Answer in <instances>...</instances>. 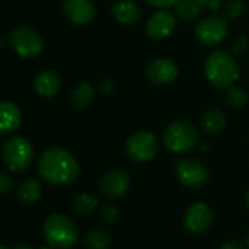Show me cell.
I'll use <instances>...</instances> for the list:
<instances>
[{"label": "cell", "mask_w": 249, "mask_h": 249, "mask_svg": "<svg viewBox=\"0 0 249 249\" xmlns=\"http://www.w3.org/2000/svg\"><path fill=\"white\" fill-rule=\"evenodd\" d=\"M37 172L47 183L63 186L76 180L79 175V166L71 153L59 147H53L40 156Z\"/></svg>", "instance_id": "obj_1"}, {"label": "cell", "mask_w": 249, "mask_h": 249, "mask_svg": "<svg viewBox=\"0 0 249 249\" xmlns=\"http://www.w3.org/2000/svg\"><path fill=\"white\" fill-rule=\"evenodd\" d=\"M204 72L210 84L217 88H229L239 78V68L233 56L226 52L215 50L205 59Z\"/></svg>", "instance_id": "obj_2"}, {"label": "cell", "mask_w": 249, "mask_h": 249, "mask_svg": "<svg viewBox=\"0 0 249 249\" xmlns=\"http://www.w3.org/2000/svg\"><path fill=\"white\" fill-rule=\"evenodd\" d=\"M44 237L56 249H71L79 239L76 224L63 214H52L43 224Z\"/></svg>", "instance_id": "obj_3"}, {"label": "cell", "mask_w": 249, "mask_h": 249, "mask_svg": "<svg viewBox=\"0 0 249 249\" xmlns=\"http://www.w3.org/2000/svg\"><path fill=\"white\" fill-rule=\"evenodd\" d=\"M163 142L169 151L180 154L192 150L199 142V135L191 122L176 120L167 126L163 135Z\"/></svg>", "instance_id": "obj_4"}, {"label": "cell", "mask_w": 249, "mask_h": 249, "mask_svg": "<svg viewBox=\"0 0 249 249\" xmlns=\"http://www.w3.org/2000/svg\"><path fill=\"white\" fill-rule=\"evenodd\" d=\"M2 157H3V163L11 172L19 173V172L27 170L31 166L33 159H34V150L28 140H25L24 137L15 135V137H11L3 144Z\"/></svg>", "instance_id": "obj_5"}, {"label": "cell", "mask_w": 249, "mask_h": 249, "mask_svg": "<svg viewBox=\"0 0 249 249\" xmlns=\"http://www.w3.org/2000/svg\"><path fill=\"white\" fill-rule=\"evenodd\" d=\"M124 150H126L128 157L132 159L134 161L147 163L156 157V154L159 151V142L153 132L137 131L135 134H132L128 138Z\"/></svg>", "instance_id": "obj_6"}, {"label": "cell", "mask_w": 249, "mask_h": 249, "mask_svg": "<svg viewBox=\"0 0 249 249\" xmlns=\"http://www.w3.org/2000/svg\"><path fill=\"white\" fill-rule=\"evenodd\" d=\"M11 46L21 57H37L44 50V41L41 36L30 27H18L11 33Z\"/></svg>", "instance_id": "obj_7"}, {"label": "cell", "mask_w": 249, "mask_h": 249, "mask_svg": "<svg viewBox=\"0 0 249 249\" xmlns=\"http://www.w3.org/2000/svg\"><path fill=\"white\" fill-rule=\"evenodd\" d=\"M229 34V25L223 17L211 15L204 19L196 25L195 28V36L198 41H201L205 46H215L220 44Z\"/></svg>", "instance_id": "obj_8"}, {"label": "cell", "mask_w": 249, "mask_h": 249, "mask_svg": "<svg viewBox=\"0 0 249 249\" xmlns=\"http://www.w3.org/2000/svg\"><path fill=\"white\" fill-rule=\"evenodd\" d=\"M178 179L188 188H202L208 182V169L196 159H186L178 163Z\"/></svg>", "instance_id": "obj_9"}, {"label": "cell", "mask_w": 249, "mask_h": 249, "mask_svg": "<svg viewBox=\"0 0 249 249\" xmlns=\"http://www.w3.org/2000/svg\"><path fill=\"white\" fill-rule=\"evenodd\" d=\"M175 28H176V17L166 9H160L154 12L145 24V31L148 37L153 40H164L170 37Z\"/></svg>", "instance_id": "obj_10"}, {"label": "cell", "mask_w": 249, "mask_h": 249, "mask_svg": "<svg viewBox=\"0 0 249 249\" xmlns=\"http://www.w3.org/2000/svg\"><path fill=\"white\" fill-rule=\"evenodd\" d=\"M213 223V211L205 202H195L189 205L183 215L185 227L192 233L205 231Z\"/></svg>", "instance_id": "obj_11"}, {"label": "cell", "mask_w": 249, "mask_h": 249, "mask_svg": "<svg viewBox=\"0 0 249 249\" xmlns=\"http://www.w3.org/2000/svg\"><path fill=\"white\" fill-rule=\"evenodd\" d=\"M63 12L66 18L78 27L92 22L97 14L92 0H65Z\"/></svg>", "instance_id": "obj_12"}, {"label": "cell", "mask_w": 249, "mask_h": 249, "mask_svg": "<svg viewBox=\"0 0 249 249\" xmlns=\"http://www.w3.org/2000/svg\"><path fill=\"white\" fill-rule=\"evenodd\" d=\"M131 186V176L123 170H111L100 180V189L107 198H120Z\"/></svg>", "instance_id": "obj_13"}, {"label": "cell", "mask_w": 249, "mask_h": 249, "mask_svg": "<svg viewBox=\"0 0 249 249\" xmlns=\"http://www.w3.org/2000/svg\"><path fill=\"white\" fill-rule=\"evenodd\" d=\"M179 75L178 65L169 57H159L154 59L147 66V76L151 82L157 85H164L173 82Z\"/></svg>", "instance_id": "obj_14"}, {"label": "cell", "mask_w": 249, "mask_h": 249, "mask_svg": "<svg viewBox=\"0 0 249 249\" xmlns=\"http://www.w3.org/2000/svg\"><path fill=\"white\" fill-rule=\"evenodd\" d=\"M111 15L117 22L131 25L140 21L141 8L134 0H116L111 6Z\"/></svg>", "instance_id": "obj_15"}, {"label": "cell", "mask_w": 249, "mask_h": 249, "mask_svg": "<svg viewBox=\"0 0 249 249\" xmlns=\"http://www.w3.org/2000/svg\"><path fill=\"white\" fill-rule=\"evenodd\" d=\"M60 87H62V78L54 71H44L38 73L34 81V89L43 98L56 97Z\"/></svg>", "instance_id": "obj_16"}, {"label": "cell", "mask_w": 249, "mask_h": 249, "mask_svg": "<svg viewBox=\"0 0 249 249\" xmlns=\"http://www.w3.org/2000/svg\"><path fill=\"white\" fill-rule=\"evenodd\" d=\"M22 113L15 103L2 101L0 103V134L14 132L19 128Z\"/></svg>", "instance_id": "obj_17"}, {"label": "cell", "mask_w": 249, "mask_h": 249, "mask_svg": "<svg viewBox=\"0 0 249 249\" xmlns=\"http://www.w3.org/2000/svg\"><path fill=\"white\" fill-rule=\"evenodd\" d=\"M226 126V116L218 108H210L202 116V128L210 135L220 134Z\"/></svg>", "instance_id": "obj_18"}, {"label": "cell", "mask_w": 249, "mask_h": 249, "mask_svg": "<svg viewBox=\"0 0 249 249\" xmlns=\"http://www.w3.org/2000/svg\"><path fill=\"white\" fill-rule=\"evenodd\" d=\"M94 87L89 82L78 84L71 92V101L76 108H87L94 101Z\"/></svg>", "instance_id": "obj_19"}, {"label": "cell", "mask_w": 249, "mask_h": 249, "mask_svg": "<svg viewBox=\"0 0 249 249\" xmlns=\"http://www.w3.org/2000/svg\"><path fill=\"white\" fill-rule=\"evenodd\" d=\"M41 185L37 179H25L18 189V199L25 204H33L40 199Z\"/></svg>", "instance_id": "obj_20"}, {"label": "cell", "mask_w": 249, "mask_h": 249, "mask_svg": "<svg viewBox=\"0 0 249 249\" xmlns=\"http://www.w3.org/2000/svg\"><path fill=\"white\" fill-rule=\"evenodd\" d=\"M98 205V199L91 192H82L73 199V211L79 215H89L95 211Z\"/></svg>", "instance_id": "obj_21"}, {"label": "cell", "mask_w": 249, "mask_h": 249, "mask_svg": "<svg viewBox=\"0 0 249 249\" xmlns=\"http://www.w3.org/2000/svg\"><path fill=\"white\" fill-rule=\"evenodd\" d=\"M176 14L180 19L183 21H195L201 15V6L195 2V0H178V3L175 5Z\"/></svg>", "instance_id": "obj_22"}, {"label": "cell", "mask_w": 249, "mask_h": 249, "mask_svg": "<svg viewBox=\"0 0 249 249\" xmlns=\"http://www.w3.org/2000/svg\"><path fill=\"white\" fill-rule=\"evenodd\" d=\"M110 243L111 237L104 229H92L85 236V245L88 249H107Z\"/></svg>", "instance_id": "obj_23"}, {"label": "cell", "mask_w": 249, "mask_h": 249, "mask_svg": "<svg viewBox=\"0 0 249 249\" xmlns=\"http://www.w3.org/2000/svg\"><path fill=\"white\" fill-rule=\"evenodd\" d=\"M226 103L230 108H242L246 106L248 103V92L243 88L239 87H229L227 92H226Z\"/></svg>", "instance_id": "obj_24"}, {"label": "cell", "mask_w": 249, "mask_h": 249, "mask_svg": "<svg viewBox=\"0 0 249 249\" xmlns=\"http://www.w3.org/2000/svg\"><path fill=\"white\" fill-rule=\"evenodd\" d=\"M245 11V3L243 0H229L224 6V15L230 19L239 18Z\"/></svg>", "instance_id": "obj_25"}, {"label": "cell", "mask_w": 249, "mask_h": 249, "mask_svg": "<svg viewBox=\"0 0 249 249\" xmlns=\"http://www.w3.org/2000/svg\"><path fill=\"white\" fill-rule=\"evenodd\" d=\"M117 215H119V210H117V207L114 204L108 202V204H104L103 205V208H101V217H103L104 221L113 223L117 218Z\"/></svg>", "instance_id": "obj_26"}, {"label": "cell", "mask_w": 249, "mask_h": 249, "mask_svg": "<svg viewBox=\"0 0 249 249\" xmlns=\"http://www.w3.org/2000/svg\"><path fill=\"white\" fill-rule=\"evenodd\" d=\"M248 49V40L245 36H237L231 43V52L234 54H242Z\"/></svg>", "instance_id": "obj_27"}, {"label": "cell", "mask_w": 249, "mask_h": 249, "mask_svg": "<svg viewBox=\"0 0 249 249\" xmlns=\"http://www.w3.org/2000/svg\"><path fill=\"white\" fill-rule=\"evenodd\" d=\"M12 186L14 179L6 173H0V195H6L8 192H11Z\"/></svg>", "instance_id": "obj_28"}, {"label": "cell", "mask_w": 249, "mask_h": 249, "mask_svg": "<svg viewBox=\"0 0 249 249\" xmlns=\"http://www.w3.org/2000/svg\"><path fill=\"white\" fill-rule=\"evenodd\" d=\"M201 6V9H207L211 12H217L220 9V0H195Z\"/></svg>", "instance_id": "obj_29"}, {"label": "cell", "mask_w": 249, "mask_h": 249, "mask_svg": "<svg viewBox=\"0 0 249 249\" xmlns=\"http://www.w3.org/2000/svg\"><path fill=\"white\" fill-rule=\"evenodd\" d=\"M150 6H156L159 9H166L170 6H175L178 3V0H144Z\"/></svg>", "instance_id": "obj_30"}, {"label": "cell", "mask_w": 249, "mask_h": 249, "mask_svg": "<svg viewBox=\"0 0 249 249\" xmlns=\"http://www.w3.org/2000/svg\"><path fill=\"white\" fill-rule=\"evenodd\" d=\"M220 249H243V246L240 243L234 242V240H229V242H224L220 246Z\"/></svg>", "instance_id": "obj_31"}, {"label": "cell", "mask_w": 249, "mask_h": 249, "mask_svg": "<svg viewBox=\"0 0 249 249\" xmlns=\"http://www.w3.org/2000/svg\"><path fill=\"white\" fill-rule=\"evenodd\" d=\"M15 249H33L31 246H28V245H18Z\"/></svg>", "instance_id": "obj_32"}, {"label": "cell", "mask_w": 249, "mask_h": 249, "mask_svg": "<svg viewBox=\"0 0 249 249\" xmlns=\"http://www.w3.org/2000/svg\"><path fill=\"white\" fill-rule=\"evenodd\" d=\"M245 201H246V205H248V208H249V189H248V192H246V196H245Z\"/></svg>", "instance_id": "obj_33"}, {"label": "cell", "mask_w": 249, "mask_h": 249, "mask_svg": "<svg viewBox=\"0 0 249 249\" xmlns=\"http://www.w3.org/2000/svg\"><path fill=\"white\" fill-rule=\"evenodd\" d=\"M40 249H53V246H50V245L49 246H41Z\"/></svg>", "instance_id": "obj_34"}, {"label": "cell", "mask_w": 249, "mask_h": 249, "mask_svg": "<svg viewBox=\"0 0 249 249\" xmlns=\"http://www.w3.org/2000/svg\"><path fill=\"white\" fill-rule=\"evenodd\" d=\"M0 249H9L8 246H3V245H0Z\"/></svg>", "instance_id": "obj_35"}, {"label": "cell", "mask_w": 249, "mask_h": 249, "mask_svg": "<svg viewBox=\"0 0 249 249\" xmlns=\"http://www.w3.org/2000/svg\"><path fill=\"white\" fill-rule=\"evenodd\" d=\"M246 242H248V246H249V233H248V236H246Z\"/></svg>", "instance_id": "obj_36"}]
</instances>
